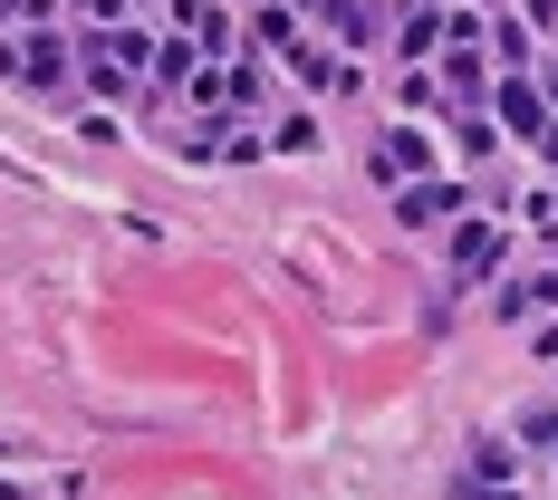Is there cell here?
I'll use <instances>...</instances> for the list:
<instances>
[{
	"mask_svg": "<svg viewBox=\"0 0 558 500\" xmlns=\"http://www.w3.org/2000/svg\"><path fill=\"white\" fill-rule=\"evenodd\" d=\"M492 260H501V231H492V222H472L462 241H452V279H482Z\"/></svg>",
	"mask_w": 558,
	"mask_h": 500,
	"instance_id": "6da1fadb",
	"label": "cell"
},
{
	"mask_svg": "<svg viewBox=\"0 0 558 500\" xmlns=\"http://www.w3.org/2000/svg\"><path fill=\"white\" fill-rule=\"evenodd\" d=\"M501 125H520V135H549V115H539V97H530V77H510V87H501Z\"/></svg>",
	"mask_w": 558,
	"mask_h": 500,
	"instance_id": "7a4b0ae2",
	"label": "cell"
},
{
	"mask_svg": "<svg viewBox=\"0 0 558 500\" xmlns=\"http://www.w3.org/2000/svg\"><path fill=\"white\" fill-rule=\"evenodd\" d=\"M404 164H424V135H386V145L366 155V173H376V183H395Z\"/></svg>",
	"mask_w": 558,
	"mask_h": 500,
	"instance_id": "3957f363",
	"label": "cell"
},
{
	"mask_svg": "<svg viewBox=\"0 0 558 500\" xmlns=\"http://www.w3.org/2000/svg\"><path fill=\"white\" fill-rule=\"evenodd\" d=\"M452 203H462V183H414L404 193V222H444Z\"/></svg>",
	"mask_w": 558,
	"mask_h": 500,
	"instance_id": "277c9868",
	"label": "cell"
},
{
	"mask_svg": "<svg viewBox=\"0 0 558 500\" xmlns=\"http://www.w3.org/2000/svg\"><path fill=\"white\" fill-rule=\"evenodd\" d=\"M183 20H193V39H203V49H231V20H222V10H203V0H183Z\"/></svg>",
	"mask_w": 558,
	"mask_h": 500,
	"instance_id": "5b68a950",
	"label": "cell"
},
{
	"mask_svg": "<svg viewBox=\"0 0 558 500\" xmlns=\"http://www.w3.org/2000/svg\"><path fill=\"white\" fill-rule=\"evenodd\" d=\"M520 443H558V414H549V404H520Z\"/></svg>",
	"mask_w": 558,
	"mask_h": 500,
	"instance_id": "8992f818",
	"label": "cell"
},
{
	"mask_svg": "<svg viewBox=\"0 0 558 500\" xmlns=\"http://www.w3.org/2000/svg\"><path fill=\"white\" fill-rule=\"evenodd\" d=\"M29 77H39V87H58V77H68V58H58V39H39V49H29Z\"/></svg>",
	"mask_w": 558,
	"mask_h": 500,
	"instance_id": "52a82bcc",
	"label": "cell"
},
{
	"mask_svg": "<svg viewBox=\"0 0 558 500\" xmlns=\"http://www.w3.org/2000/svg\"><path fill=\"white\" fill-rule=\"evenodd\" d=\"M549 87H558V68H549Z\"/></svg>",
	"mask_w": 558,
	"mask_h": 500,
	"instance_id": "ba28073f",
	"label": "cell"
}]
</instances>
